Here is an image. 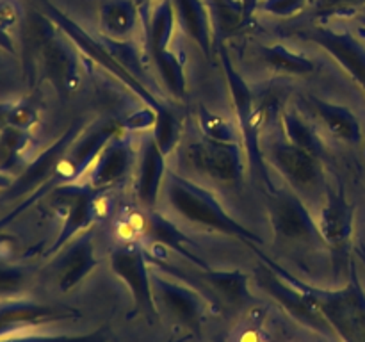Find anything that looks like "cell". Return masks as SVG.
<instances>
[{
	"label": "cell",
	"mask_w": 365,
	"mask_h": 342,
	"mask_svg": "<svg viewBox=\"0 0 365 342\" xmlns=\"http://www.w3.org/2000/svg\"><path fill=\"white\" fill-rule=\"evenodd\" d=\"M360 21H362V24L365 25V14H364V16H360ZM362 31H365V28H362Z\"/></svg>",
	"instance_id": "47"
},
{
	"label": "cell",
	"mask_w": 365,
	"mask_h": 342,
	"mask_svg": "<svg viewBox=\"0 0 365 342\" xmlns=\"http://www.w3.org/2000/svg\"><path fill=\"white\" fill-rule=\"evenodd\" d=\"M102 192L89 184L75 182L59 184L53 189V203L64 209V223L53 244L46 249V256L61 252V248L68 244L78 232L91 227L96 217V200Z\"/></svg>",
	"instance_id": "8"
},
{
	"label": "cell",
	"mask_w": 365,
	"mask_h": 342,
	"mask_svg": "<svg viewBox=\"0 0 365 342\" xmlns=\"http://www.w3.org/2000/svg\"><path fill=\"white\" fill-rule=\"evenodd\" d=\"M282 125H284L285 138L291 145L307 150L319 159L323 157L324 146L309 121L303 120L299 114L287 110V113H282Z\"/></svg>",
	"instance_id": "28"
},
{
	"label": "cell",
	"mask_w": 365,
	"mask_h": 342,
	"mask_svg": "<svg viewBox=\"0 0 365 342\" xmlns=\"http://www.w3.org/2000/svg\"><path fill=\"white\" fill-rule=\"evenodd\" d=\"M39 4H41L43 7V13H45L46 16L57 25V28H59V31L63 32V34L66 36V38L70 39L78 50H82L89 59H93L95 63H98L100 66L106 68L107 71H110V73H113L121 84L127 86V88L138 96V98H141L146 105L152 107L157 114L168 110V107L164 105V103L160 102V100L157 98V96L153 95L145 84H143V81H139L138 77H134L127 68H123L116 59H114V56L107 50V46L103 45L102 39L93 38L89 32H86L77 21L71 20L66 13H63L59 7L53 6L50 0H39Z\"/></svg>",
	"instance_id": "4"
},
{
	"label": "cell",
	"mask_w": 365,
	"mask_h": 342,
	"mask_svg": "<svg viewBox=\"0 0 365 342\" xmlns=\"http://www.w3.org/2000/svg\"><path fill=\"white\" fill-rule=\"evenodd\" d=\"M198 280L212 294L216 310L225 306L228 312H242L255 303L250 291L248 274L241 271H214L212 267L198 269Z\"/></svg>",
	"instance_id": "18"
},
{
	"label": "cell",
	"mask_w": 365,
	"mask_h": 342,
	"mask_svg": "<svg viewBox=\"0 0 365 342\" xmlns=\"http://www.w3.org/2000/svg\"><path fill=\"white\" fill-rule=\"evenodd\" d=\"M260 0H239V11H241V21L242 24H248L252 20L253 13L259 7Z\"/></svg>",
	"instance_id": "41"
},
{
	"label": "cell",
	"mask_w": 365,
	"mask_h": 342,
	"mask_svg": "<svg viewBox=\"0 0 365 342\" xmlns=\"http://www.w3.org/2000/svg\"><path fill=\"white\" fill-rule=\"evenodd\" d=\"M182 157L191 170L221 184H237L242 178V152L239 142H220L203 138L202 141L189 142Z\"/></svg>",
	"instance_id": "9"
},
{
	"label": "cell",
	"mask_w": 365,
	"mask_h": 342,
	"mask_svg": "<svg viewBox=\"0 0 365 342\" xmlns=\"http://www.w3.org/2000/svg\"><path fill=\"white\" fill-rule=\"evenodd\" d=\"M314 2L321 14H337L355 11L356 7L364 6L365 0H314Z\"/></svg>",
	"instance_id": "38"
},
{
	"label": "cell",
	"mask_w": 365,
	"mask_h": 342,
	"mask_svg": "<svg viewBox=\"0 0 365 342\" xmlns=\"http://www.w3.org/2000/svg\"><path fill=\"white\" fill-rule=\"evenodd\" d=\"M353 219L355 210L346 198L344 189L339 187L337 191H328V200L317 219L321 239L335 249L346 248L353 234Z\"/></svg>",
	"instance_id": "20"
},
{
	"label": "cell",
	"mask_w": 365,
	"mask_h": 342,
	"mask_svg": "<svg viewBox=\"0 0 365 342\" xmlns=\"http://www.w3.org/2000/svg\"><path fill=\"white\" fill-rule=\"evenodd\" d=\"M166 153L160 150L155 135L148 134L143 139L141 157H139V170L135 177V196L143 209L153 210L157 205V198L163 189L164 177H166Z\"/></svg>",
	"instance_id": "19"
},
{
	"label": "cell",
	"mask_w": 365,
	"mask_h": 342,
	"mask_svg": "<svg viewBox=\"0 0 365 342\" xmlns=\"http://www.w3.org/2000/svg\"><path fill=\"white\" fill-rule=\"evenodd\" d=\"M118 132H121V125L116 121H109V123H100L98 127H91L82 139H75L57 167L56 180L59 184L78 180L82 173L88 171L91 164H95L100 152Z\"/></svg>",
	"instance_id": "16"
},
{
	"label": "cell",
	"mask_w": 365,
	"mask_h": 342,
	"mask_svg": "<svg viewBox=\"0 0 365 342\" xmlns=\"http://www.w3.org/2000/svg\"><path fill=\"white\" fill-rule=\"evenodd\" d=\"M152 57L168 91L177 100L184 98L187 82H185L184 64H182V61L171 50H163V52L152 53Z\"/></svg>",
	"instance_id": "30"
},
{
	"label": "cell",
	"mask_w": 365,
	"mask_h": 342,
	"mask_svg": "<svg viewBox=\"0 0 365 342\" xmlns=\"http://www.w3.org/2000/svg\"><path fill=\"white\" fill-rule=\"evenodd\" d=\"M130 224L134 227V230H138L143 235L145 241L157 242V244H163L166 248L173 249V252H177L178 255L187 259L198 269H210L209 264L192 252L191 241L185 237L184 232L178 230L163 214L145 209V212H135Z\"/></svg>",
	"instance_id": "17"
},
{
	"label": "cell",
	"mask_w": 365,
	"mask_h": 342,
	"mask_svg": "<svg viewBox=\"0 0 365 342\" xmlns=\"http://www.w3.org/2000/svg\"><path fill=\"white\" fill-rule=\"evenodd\" d=\"M170 342H180V341H170Z\"/></svg>",
	"instance_id": "48"
},
{
	"label": "cell",
	"mask_w": 365,
	"mask_h": 342,
	"mask_svg": "<svg viewBox=\"0 0 365 342\" xmlns=\"http://www.w3.org/2000/svg\"><path fill=\"white\" fill-rule=\"evenodd\" d=\"M0 84H2V81H0Z\"/></svg>",
	"instance_id": "49"
},
{
	"label": "cell",
	"mask_w": 365,
	"mask_h": 342,
	"mask_svg": "<svg viewBox=\"0 0 365 342\" xmlns=\"http://www.w3.org/2000/svg\"><path fill=\"white\" fill-rule=\"evenodd\" d=\"M57 31L45 13L29 14L24 25L25 71L31 78L48 81L61 96H68L81 84V63L77 46Z\"/></svg>",
	"instance_id": "1"
},
{
	"label": "cell",
	"mask_w": 365,
	"mask_h": 342,
	"mask_svg": "<svg viewBox=\"0 0 365 342\" xmlns=\"http://www.w3.org/2000/svg\"><path fill=\"white\" fill-rule=\"evenodd\" d=\"M11 184H13V178L9 175L0 173V189H9Z\"/></svg>",
	"instance_id": "44"
},
{
	"label": "cell",
	"mask_w": 365,
	"mask_h": 342,
	"mask_svg": "<svg viewBox=\"0 0 365 342\" xmlns=\"http://www.w3.org/2000/svg\"><path fill=\"white\" fill-rule=\"evenodd\" d=\"M20 21V7L13 0H0V27H14Z\"/></svg>",
	"instance_id": "40"
},
{
	"label": "cell",
	"mask_w": 365,
	"mask_h": 342,
	"mask_svg": "<svg viewBox=\"0 0 365 342\" xmlns=\"http://www.w3.org/2000/svg\"><path fill=\"white\" fill-rule=\"evenodd\" d=\"M175 18L182 31L202 48L205 56H210L212 48V21L203 0H171Z\"/></svg>",
	"instance_id": "24"
},
{
	"label": "cell",
	"mask_w": 365,
	"mask_h": 342,
	"mask_svg": "<svg viewBox=\"0 0 365 342\" xmlns=\"http://www.w3.org/2000/svg\"><path fill=\"white\" fill-rule=\"evenodd\" d=\"M0 342H113L110 341L109 326H100L89 333L78 335H45V333H31V331H21V333L2 337Z\"/></svg>",
	"instance_id": "32"
},
{
	"label": "cell",
	"mask_w": 365,
	"mask_h": 342,
	"mask_svg": "<svg viewBox=\"0 0 365 342\" xmlns=\"http://www.w3.org/2000/svg\"><path fill=\"white\" fill-rule=\"evenodd\" d=\"M98 266V259L95 255V244H93V234L86 232L84 235L75 239L63 256L57 262V273H59V289L63 292H70L77 287L95 267Z\"/></svg>",
	"instance_id": "22"
},
{
	"label": "cell",
	"mask_w": 365,
	"mask_h": 342,
	"mask_svg": "<svg viewBox=\"0 0 365 342\" xmlns=\"http://www.w3.org/2000/svg\"><path fill=\"white\" fill-rule=\"evenodd\" d=\"M292 280L310 296L335 338L341 342H365V289L355 262L349 264L348 284L341 289L310 287L296 276Z\"/></svg>",
	"instance_id": "3"
},
{
	"label": "cell",
	"mask_w": 365,
	"mask_h": 342,
	"mask_svg": "<svg viewBox=\"0 0 365 342\" xmlns=\"http://www.w3.org/2000/svg\"><path fill=\"white\" fill-rule=\"evenodd\" d=\"M299 38H305L327 50L365 93V45L348 31H334L324 25L310 27L299 32Z\"/></svg>",
	"instance_id": "15"
},
{
	"label": "cell",
	"mask_w": 365,
	"mask_h": 342,
	"mask_svg": "<svg viewBox=\"0 0 365 342\" xmlns=\"http://www.w3.org/2000/svg\"><path fill=\"white\" fill-rule=\"evenodd\" d=\"M38 107L31 100L0 102V128L16 127L31 130L38 123Z\"/></svg>",
	"instance_id": "31"
},
{
	"label": "cell",
	"mask_w": 365,
	"mask_h": 342,
	"mask_svg": "<svg viewBox=\"0 0 365 342\" xmlns=\"http://www.w3.org/2000/svg\"><path fill=\"white\" fill-rule=\"evenodd\" d=\"M220 57L221 63H223L225 75H227L232 102H234L235 114H237L239 130H241L242 141H245L246 145V153H248L250 164H252V167L259 173V177L262 178V180L269 182V175H267L266 160H264V153L262 148H260L259 139L260 114L255 105V100H253V93L252 89L248 88V84L245 82V78H242L241 75L237 73V70L234 68L227 50L220 48Z\"/></svg>",
	"instance_id": "7"
},
{
	"label": "cell",
	"mask_w": 365,
	"mask_h": 342,
	"mask_svg": "<svg viewBox=\"0 0 365 342\" xmlns=\"http://www.w3.org/2000/svg\"><path fill=\"white\" fill-rule=\"evenodd\" d=\"M267 159L299 191H316L324 184L319 157L289 141L273 142L267 150Z\"/></svg>",
	"instance_id": "14"
},
{
	"label": "cell",
	"mask_w": 365,
	"mask_h": 342,
	"mask_svg": "<svg viewBox=\"0 0 365 342\" xmlns=\"http://www.w3.org/2000/svg\"><path fill=\"white\" fill-rule=\"evenodd\" d=\"M359 255H360V259H362V262L365 266V252H364V249H359Z\"/></svg>",
	"instance_id": "45"
},
{
	"label": "cell",
	"mask_w": 365,
	"mask_h": 342,
	"mask_svg": "<svg viewBox=\"0 0 365 342\" xmlns=\"http://www.w3.org/2000/svg\"><path fill=\"white\" fill-rule=\"evenodd\" d=\"M267 212H269L271 227L280 239L305 242L323 241L309 209L292 191L273 189L267 196Z\"/></svg>",
	"instance_id": "10"
},
{
	"label": "cell",
	"mask_w": 365,
	"mask_h": 342,
	"mask_svg": "<svg viewBox=\"0 0 365 342\" xmlns=\"http://www.w3.org/2000/svg\"><path fill=\"white\" fill-rule=\"evenodd\" d=\"M262 262L257 266L255 271V281L262 291H266L274 301L280 303L289 316L294 317L298 323H302L305 328L317 331V333L324 335V337L335 338L334 331L328 326L324 317L314 305L310 296L303 291L302 287L294 284L291 273L274 264L273 260L267 259L264 253H259Z\"/></svg>",
	"instance_id": "5"
},
{
	"label": "cell",
	"mask_w": 365,
	"mask_h": 342,
	"mask_svg": "<svg viewBox=\"0 0 365 342\" xmlns=\"http://www.w3.org/2000/svg\"><path fill=\"white\" fill-rule=\"evenodd\" d=\"M152 2H155V0H134V4L138 6L141 16H145V21H146V11H148L150 4H152Z\"/></svg>",
	"instance_id": "43"
},
{
	"label": "cell",
	"mask_w": 365,
	"mask_h": 342,
	"mask_svg": "<svg viewBox=\"0 0 365 342\" xmlns=\"http://www.w3.org/2000/svg\"><path fill=\"white\" fill-rule=\"evenodd\" d=\"M157 121V113L152 107H146L145 110H139V113L132 114L130 118L121 123V128H127V130H141V128H153Z\"/></svg>",
	"instance_id": "39"
},
{
	"label": "cell",
	"mask_w": 365,
	"mask_h": 342,
	"mask_svg": "<svg viewBox=\"0 0 365 342\" xmlns=\"http://www.w3.org/2000/svg\"><path fill=\"white\" fill-rule=\"evenodd\" d=\"M303 103L309 107L310 113H314V116L319 118L321 123L335 138L344 142H349V145L360 142V139H362V127H360V121L356 120V116L348 107L324 102V100L316 98V96H305Z\"/></svg>",
	"instance_id": "23"
},
{
	"label": "cell",
	"mask_w": 365,
	"mask_h": 342,
	"mask_svg": "<svg viewBox=\"0 0 365 342\" xmlns=\"http://www.w3.org/2000/svg\"><path fill=\"white\" fill-rule=\"evenodd\" d=\"M312 0H264L262 9L274 16H292Z\"/></svg>",
	"instance_id": "37"
},
{
	"label": "cell",
	"mask_w": 365,
	"mask_h": 342,
	"mask_svg": "<svg viewBox=\"0 0 365 342\" xmlns=\"http://www.w3.org/2000/svg\"><path fill=\"white\" fill-rule=\"evenodd\" d=\"M82 314L66 306H53L31 299H4L0 303V338L31 331L43 324L64 319H78Z\"/></svg>",
	"instance_id": "13"
},
{
	"label": "cell",
	"mask_w": 365,
	"mask_h": 342,
	"mask_svg": "<svg viewBox=\"0 0 365 342\" xmlns=\"http://www.w3.org/2000/svg\"><path fill=\"white\" fill-rule=\"evenodd\" d=\"M98 18L106 38L128 41L138 27L139 9L134 0H103Z\"/></svg>",
	"instance_id": "25"
},
{
	"label": "cell",
	"mask_w": 365,
	"mask_h": 342,
	"mask_svg": "<svg viewBox=\"0 0 365 342\" xmlns=\"http://www.w3.org/2000/svg\"><path fill=\"white\" fill-rule=\"evenodd\" d=\"M163 187L168 205L182 219L207 228V230H214L225 235H232L235 239H241L242 242L253 246V248H255V244H262L264 242L260 235L237 223L209 191L192 184L187 178L180 177L177 173H168L164 177Z\"/></svg>",
	"instance_id": "2"
},
{
	"label": "cell",
	"mask_w": 365,
	"mask_h": 342,
	"mask_svg": "<svg viewBox=\"0 0 365 342\" xmlns=\"http://www.w3.org/2000/svg\"><path fill=\"white\" fill-rule=\"evenodd\" d=\"M132 164V146L128 138L118 132L113 139L100 152L98 159L93 164V171L89 175V185L98 191H106L107 187L120 182L127 175Z\"/></svg>",
	"instance_id": "21"
},
{
	"label": "cell",
	"mask_w": 365,
	"mask_h": 342,
	"mask_svg": "<svg viewBox=\"0 0 365 342\" xmlns=\"http://www.w3.org/2000/svg\"><path fill=\"white\" fill-rule=\"evenodd\" d=\"M216 342H230V341H228L227 337H220V338H216Z\"/></svg>",
	"instance_id": "46"
},
{
	"label": "cell",
	"mask_w": 365,
	"mask_h": 342,
	"mask_svg": "<svg viewBox=\"0 0 365 342\" xmlns=\"http://www.w3.org/2000/svg\"><path fill=\"white\" fill-rule=\"evenodd\" d=\"M153 135H155L157 142H159L160 150L164 153L173 152L175 145L178 142V123L171 110H164V113L157 114L155 127H153Z\"/></svg>",
	"instance_id": "36"
},
{
	"label": "cell",
	"mask_w": 365,
	"mask_h": 342,
	"mask_svg": "<svg viewBox=\"0 0 365 342\" xmlns=\"http://www.w3.org/2000/svg\"><path fill=\"white\" fill-rule=\"evenodd\" d=\"M56 185H59V182H57V180L46 182V184H43L41 187L36 189L34 192H31V195L27 196V200H24V202H21L20 205L14 207V209L11 210L9 214H6V216H4V217H0V244H4V242H11V241H14L13 235H11L9 232H7V227H9V224L13 223V221L16 219V217L20 216L21 212H25V210H27L29 207L34 205V203L38 202V200H41L43 196H45L46 192L50 191V189L56 187Z\"/></svg>",
	"instance_id": "35"
},
{
	"label": "cell",
	"mask_w": 365,
	"mask_h": 342,
	"mask_svg": "<svg viewBox=\"0 0 365 342\" xmlns=\"http://www.w3.org/2000/svg\"><path fill=\"white\" fill-rule=\"evenodd\" d=\"M200 128L203 132V138L212 139L220 142H239L242 139L241 130L234 127L227 118L212 113V110L202 107L198 114Z\"/></svg>",
	"instance_id": "33"
},
{
	"label": "cell",
	"mask_w": 365,
	"mask_h": 342,
	"mask_svg": "<svg viewBox=\"0 0 365 342\" xmlns=\"http://www.w3.org/2000/svg\"><path fill=\"white\" fill-rule=\"evenodd\" d=\"M27 267L0 262V299H13L25 291L29 284Z\"/></svg>",
	"instance_id": "34"
},
{
	"label": "cell",
	"mask_w": 365,
	"mask_h": 342,
	"mask_svg": "<svg viewBox=\"0 0 365 342\" xmlns=\"http://www.w3.org/2000/svg\"><path fill=\"white\" fill-rule=\"evenodd\" d=\"M262 57L274 71L287 75H309L316 70V64L302 53L292 52L284 45L262 46Z\"/></svg>",
	"instance_id": "29"
},
{
	"label": "cell",
	"mask_w": 365,
	"mask_h": 342,
	"mask_svg": "<svg viewBox=\"0 0 365 342\" xmlns=\"http://www.w3.org/2000/svg\"><path fill=\"white\" fill-rule=\"evenodd\" d=\"M84 127V120H75L56 142H52L32 162H29L20 173V177L7 189V198H16V196L27 195V192H34L36 189H39L46 182L56 180V171L59 167L61 160L64 159V155H66L68 150L71 148V145H73L75 139L78 138Z\"/></svg>",
	"instance_id": "11"
},
{
	"label": "cell",
	"mask_w": 365,
	"mask_h": 342,
	"mask_svg": "<svg viewBox=\"0 0 365 342\" xmlns=\"http://www.w3.org/2000/svg\"><path fill=\"white\" fill-rule=\"evenodd\" d=\"M175 25V9L171 0H159L157 6L152 9V16L145 21V27L148 31V45L152 53L168 50L171 38H173Z\"/></svg>",
	"instance_id": "27"
},
{
	"label": "cell",
	"mask_w": 365,
	"mask_h": 342,
	"mask_svg": "<svg viewBox=\"0 0 365 342\" xmlns=\"http://www.w3.org/2000/svg\"><path fill=\"white\" fill-rule=\"evenodd\" d=\"M152 284L153 292L171 316L192 333H200L209 312V299L203 298L191 285L180 284L163 273H152Z\"/></svg>",
	"instance_id": "12"
},
{
	"label": "cell",
	"mask_w": 365,
	"mask_h": 342,
	"mask_svg": "<svg viewBox=\"0 0 365 342\" xmlns=\"http://www.w3.org/2000/svg\"><path fill=\"white\" fill-rule=\"evenodd\" d=\"M0 48L6 50L7 53H16V46H14L9 32H7L4 27H0Z\"/></svg>",
	"instance_id": "42"
},
{
	"label": "cell",
	"mask_w": 365,
	"mask_h": 342,
	"mask_svg": "<svg viewBox=\"0 0 365 342\" xmlns=\"http://www.w3.org/2000/svg\"><path fill=\"white\" fill-rule=\"evenodd\" d=\"M31 142L32 138L29 130L16 127L0 128V173L11 175L21 170L25 152Z\"/></svg>",
	"instance_id": "26"
},
{
	"label": "cell",
	"mask_w": 365,
	"mask_h": 342,
	"mask_svg": "<svg viewBox=\"0 0 365 342\" xmlns=\"http://www.w3.org/2000/svg\"><path fill=\"white\" fill-rule=\"evenodd\" d=\"M110 267L114 274L121 278L125 285L130 289L134 309L130 317L145 316L150 323L157 319L155 292H153L152 273L148 271V259L138 242L120 244L110 252Z\"/></svg>",
	"instance_id": "6"
}]
</instances>
